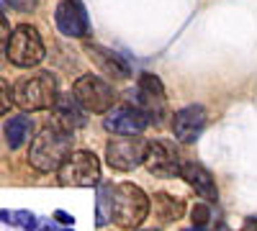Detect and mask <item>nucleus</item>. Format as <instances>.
Returning <instances> with one entry per match:
<instances>
[{"label": "nucleus", "mask_w": 257, "mask_h": 231, "mask_svg": "<svg viewBox=\"0 0 257 231\" xmlns=\"http://www.w3.org/2000/svg\"><path fill=\"white\" fill-rule=\"evenodd\" d=\"M13 223H18V226H24L26 231H31V228H36V216L29 213V211H18V213H13Z\"/></svg>", "instance_id": "412c9836"}, {"label": "nucleus", "mask_w": 257, "mask_h": 231, "mask_svg": "<svg viewBox=\"0 0 257 231\" xmlns=\"http://www.w3.org/2000/svg\"><path fill=\"white\" fill-rule=\"evenodd\" d=\"M72 154V131L64 126L49 121L29 146V164L36 172L59 170V164Z\"/></svg>", "instance_id": "f257e3e1"}, {"label": "nucleus", "mask_w": 257, "mask_h": 231, "mask_svg": "<svg viewBox=\"0 0 257 231\" xmlns=\"http://www.w3.org/2000/svg\"><path fill=\"white\" fill-rule=\"evenodd\" d=\"M11 106H16L13 103V88H11V82L0 77V116H6L11 111Z\"/></svg>", "instance_id": "aec40b11"}, {"label": "nucleus", "mask_w": 257, "mask_h": 231, "mask_svg": "<svg viewBox=\"0 0 257 231\" xmlns=\"http://www.w3.org/2000/svg\"><path fill=\"white\" fill-rule=\"evenodd\" d=\"M147 141L139 136H113L105 144V162L111 170L118 172H132L139 164H144Z\"/></svg>", "instance_id": "0eeeda50"}, {"label": "nucleus", "mask_w": 257, "mask_h": 231, "mask_svg": "<svg viewBox=\"0 0 257 231\" xmlns=\"http://www.w3.org/2000/svg\"><path fill=\"white\" fill-rule=\"evenodd\" d=\"M85 52H88V57L93 59V65L103 75H108L113 80H128V77H132V67H128V62L121 54L105 49L100 44H85Z\"/></svg>", "instance_id": "ddd939ff"}, {"label": "nucleus", "mask_w": 257, "mask_h": 231, "mask_svg": "<svg viewBox=\"0 0 257 231\" xmlns=\"http://www.w3.org/2000/svg\"><path fill=\"white\" fill-rule=\"evenodd\" d=\"M57 80L52 72H36L31 77H24L13 88V103L21 111H47L57 100Z\"/></svg>", "instance_id": "7ed1b4c3"}, {"label": "nucleus", "mask_w": 257, "mask_h": 231, "mask_svg": "<svg viewBox=\"0 0 257 231\" xmlns=\"http://www.w3.org/2000/svg\"><path fill=\"white\" fill-rule=\"evenodd\" d=\"M11 24L6 21V16L0 13V54H3L6 49H8V41H11Z\"/></svg>", "instance_id": "4be33fe9"}, {"label": "nucleus", "mask_w": 257, "mask_h": 231, "mask_svg": "<svg viewBox=\"0 0 257 231\" xmlns=\"http://www.w3.org/2000/svg\"><path fill=\"white\" fill-rule=\"evenodd\" d=\"M6 57L16 67H36L44 59V41H41L39 31L29 24L16 26L11 34V41H8Z\"/></svg>", "instance_id": "39448f33"}, {"label": "nucleus", "mask_w": 257, "mask_h": 231, "mask_svg": "<svg viewBox=\"0 0 257 231\" xmlns=\"http://www.w3.org/2000/svg\"><path fill=\"white\" fill-rule=\"evenodd\" d=\"M147 126H149L147 113L139 106H128V103L108 111V116L103 121V129L113 136H139Z\"/></svg>", "instance_id": "9b49d317"}, {"label": "nucleus", "mask_w": 257, "mask_h": 231, "mask_svg": "<svg viewBox=\"0 0 257 231\" xmlns=\"http://www.w3.org/2000/svg\"><path fill=\"white\" fill-rule=\"evenodd\" d=\"M206 129V111L201 106H185L173 116V136L183 144H190Z\"/></svg>", "instance_id": "f8f14e48"}, {"label": "nucleus", "mask_w": 257, "mask_h": 231, "mask_svg": "<svg viewBox=\"0 0 257 231\" xmlns=\"http://www.w3.org/2000/svg\"><path fill=\"white\" fill-rule=\"evenodd\" d=\"M149 198L134 182H121L113 187V221L121 228H139L149 216Z\"/></svg>", "instance_id": "f03ea898"}, {"label": "nucleus", "mask_w": 257, "mask_h": 231, "mask_svg": "<svg viewBox=\"0 0 257 231\" xmlns=\"http://www.w3.org/2000/svg\"><path fill=\"white\" fill-rule=\"evenodd\" d=\"M57 218H59L62 223H72V216H67L64 211H57Z\"/></svg>", "instance_id": "393cba45"}, {"label": "nucleus", "mask_w": 257, "mask_h": 231, "mask_svg": "<svg viewBox=\"0 0 257 231\" xmlns=\"http://www.w3.org/2000/svg\"><path fill=\"white\" fill-rule=\"evenodd\" d=\"M137 106L147 113L149 123H162V116L167 111V98L162 80L152 72H142L137 80Z\"/></svg>", "instance_id": "1a4fd4ad"}, {"label": "nucleus", "mask_w": 257, "mask_h": 231, "mask_svg": "<svg viewBox=\"0 0 257 231\" xmlns=\"http://www.w3.org/2000/svg\"><path fill=\"white\" fill-rule=\"evenodd\" d=\"M72 95L77 98L80 106L90 113H108L113 108V100H116L113 88L98 75L77 77L75 85H72Z\"/></svg>", "instance_id": "423d86ee"}, {"label": "nucleus", "mask_w": 257, "mask_h": 231, "mask_svg": "<svg viewBox=\"0 0 257 231\" xmlns=\"http://www.w3.org/2000/svg\"><path fill=\"white\" fill-rule=\"evenodd\" d=\"M239 231H257V218H247V221L242 223Z\"/></svg>", "instance_id": "b1692460"}, {"label": "nucleus", "mask_w": 257, "mask_h": 231, "mask_svg": "<svg viewBox=\"0 0 257 231\" xmlns=\"http://www.w3.org/2000/svg\"><path fill=\"white\" fill-rule=\"evenodd\" d=\"M180 177H183L206 203H213V200L219 198V187H216V182H213L211 172L206 170L203 164H198V162H183Z\"/></svg>", "instance_id": "4468645a"}, {"label": "nucleus", "mask_w": 257, "mask_h": 231, "mask_svg": "<svg viewBox=\"0 0 257 231\" xmlns=\"http://www.w3.org/2000/svg\"><path fill=\"white\" fill-rule=\"evenodd\" d=\"M149 211H155V218L165 226V223H175L178 218H183L185 213V203L180 198H173L167 193H155V198L149 200Z\"/></svg>", "instance_id": "dca6fc26"}, {"label": "nucleus", "mask_w": 257, "mask_h": 231, "mask_svg": "<svg viewBox=\"0 0 257 231\" xmlns=\"http://www.w3.org/2000/svg\"><path fill=\"white\" fill-rule=\"evenodd\" d=\"M6 144L11 146V149H21L34 134V118L29 116H13L11 121H6Z\"/></svg>", "instance_id": "f3484780"}, {"label": "nucleus", "mask_w": 257, "mask_h": 231, "mask_svg": "<svg viewBox=\"0 0 257 231\" xmlns=\"http://www.w3.org/2000/svg\"><path fill=\"white\" fill-rule=\"evenodd\" d=\"M6 6H11L18 13H31L39 6V0H6Z\"/></svg>", "instance_id": "5701e85b"}, {"label": "nucleus", "mask_w": 257, "mask_h": 231, "mask_svg": "<svg viewBox=\"0 0 257 231\" xmlns=\"http://www.w3.org/2000/svg\"><path fill=\"white\" fill-rule=\"evenodd\" d=\"M190 218H193V226L196 228H203L213 221V213H211V205L208 203H196L190 208Z\"/></svg>", "instance_id": "6ab92c4d"}, {"label": "nucleus", "mask_w": 257, "mask_h": 231, "mask_svg": "<svg viewBox=\"0 0 257 231\" xmlns=\"http://www.w3.org/2000/svg\"><path fill=\"white\" fill-rule=\"evenodd\" d=\"M54 24L59 34L70 39H85L90 34V18L82 0H59V6L54 11Z\"/></svg>", "instance_id": "9d476101"}, {"label": "nucleus", "mask_w": 257, "mask_h": 231, "mask_svg": "<svg viewBox=\"0 0 257 231\" xmlns=\"http://www.w3.org/2000/svg\"><path fill=\"white\" fill-rule=\"evenodd\" d=\"M52 111H54V123L64 126V129H70V131L80 129V126H85V121H88L85 118V108L77 103V98L72 93L57 95Z\"/></svg>", "instance_id": "2eb2a0df"}, {"label": "nucleus", "mask_w": 257, "mask_h": 231, "mask_svg": "<svg viewBox=\"0 0 257 231\" xmlns=\"http://www.w3.org/2000/svg\"><path fill=\"white\" fill-rule=\"evenodd\" d=\"M98 226H105L108 221H113V185H100L98 190V211H95Z\"/></svg>", "instance_id": "a211bd4d"}, {"label": "nucleus", "mask_w": 257, "mask_h": 231, "mask_svg": "<svg viewBox=\"0 0 257 231\" xmlns=\"http://www.w3.org/2000/svg\"><path fill=\"white\" fill-rule=\"evenodd\" d=\"M100 180V162L93 152H72L67 159L59 164L57 182L64 187H90Z\"/></svg>", "instance_id": "20e7f679"}, {"label": "nucleus", "mask_w": 257, "mask_h": 231, "mask_svg": "<svg viewBox=\"0 0 257 231\" xmlns=\"http://www.w3.org/2000/svg\"><path fill=\"white\" fill-rule=\"evenodd\" d=\"M183 157L178 152V146L173 141L165 139H155L147 144L144 152V167L149 170V175L155 177H180V167H183Z\"/></svg>", "instance_id": "6e6552de"}]
</instances>
